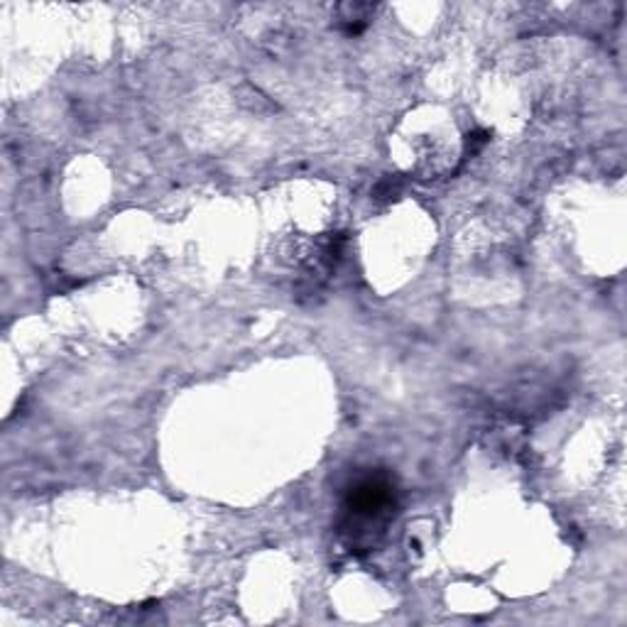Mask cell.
I'll return each mask as SVG.
<instances>
[{"instance_id":"1","label":"cell","mask_w":627,"mask_h":627,"mask_svg":"<svg viewBox=\"0 0 627 627\" xmlns=\"http://www.w3.org/2000/svg\"><path fill=\"white\" fill-rule=\"evenodd\" d=\"M393 483L387 478H366L348 495V512L360 520H378L393 508Z\"/></svg>"}]
</instances>
